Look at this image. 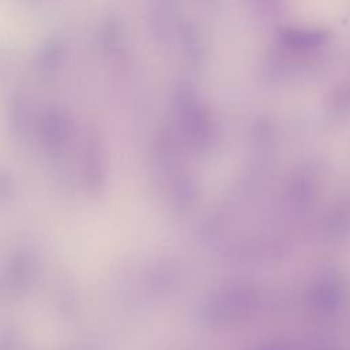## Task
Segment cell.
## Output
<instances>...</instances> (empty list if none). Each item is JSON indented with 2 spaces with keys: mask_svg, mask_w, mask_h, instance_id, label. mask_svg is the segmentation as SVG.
Here are the masks:
<instances>
[{
  "mask_svg": "<svg viewBox=\"0 0 350 350\" xmlns=\"http://www.w3.org/2000/svg\"><path fill=\"white\" fill-rule=\"evenodd\" d=\"M172 104L174 133L182 145L194 150L205 149L215 134V122L208 105L187 82L175 88Z\"/></svg>",
  "mask_w": 350,
  "mask_h": 350,
  "instance_id": "6da1fadb",
  "label": "cell"
},
{
  "mask_svg": "<svg viewBox=\"0 0 350 350\" xmlns=\"http://www.w3.org/2000/svg\"><path fill=\"white\" fill-rule=\"evenodd\" d=\"M331 40L332 33L324 27L284 26L276 33L278 51L269 66H273L272 70L280 67L282 71H286L290 64H301V62L319 55L329 45Z\"/></svg>",
  "mask_w": 350,
  "mask_h": 350,
  "instance_id": "7a4b0ae2",
  "label": "cell"
},
{
  "mask_svg": "<svg viewBox=\"0 0 350 350\" xmlns=\"http://www.w3.org/2000/svg\"><path fill=\"white\" fill-rule=\"evenodd\" d=\"M258 295L247 284H230L216 291L206 305V314L215 324H235L250 319Z\"/></svg>",
  "mask_w": 350,
  "mask_h": 350,
  "instance_id": "3957f363",
  "label": "cell"
},
{
  "mask_svg": "<svg viewBox=\"0 0 350 350\" xmlns=\"http://www.w3.org/2000/svg\"><path fill=\"white\" fill-rule=\"evenodd\" d=\"M342 299V286L335 276L323 278L313 288L310 301L319 310H334Z\"/></svg>",
  "mask_w": 350,
  "mask_h": 350,
  "instance_id": "277c9868",
  "label": "cell"
},
{
  "mask_svg": "<svg viewBox=\"0 0 350 350\" xmlns=\"http://www.w3.org/2000/svg\"><path fill=\"white\" fill-rule=\"evenodd\" d=\"M287 0H249L252 8L264 18H276L286 8Z\"/></svg>",
  "mask_w": 350,
  "mask_h": 350,
  "instance_id": "5b68a950",
  "label": "cell"
},
{
  "mask_svg": "<svg viewBox=\"0 0 350 350\" xmlns=\"http://www.w3.org/2000/svg\"><path fill=\"white\" fill-rule=\"evenodd\" d=\"M331 104L332 107H335L336 109H346L350 108V74L349 77L336 86V89L332 93V98H331Z\"/></svg>",
  "mask_w": 350,
  "mask_h": 350,
  "instance_id": "8992f818",
  "label": "cell"
},
{
  "mask_svg": "<svg viewBox=\"0 0 350 350\" xmlns=\"http://www.w3.org/2000/svg\"><path fill=\"white\" fill-rule=\"evenodd\" d=\"M256 350H286L284 347H280V346H276V345H268V346H262V347H258Z\"/></svg>",
  "mask_w": 350,
  "mask_h": 350,
  "instance_id": "52a82bcc",
  "label": "cell"
}]
</instances>
